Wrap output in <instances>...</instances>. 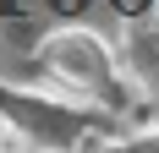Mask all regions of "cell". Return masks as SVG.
<instances>
[{
    "instance_id": "6da1fadb",
    "label": "cell",
    "mask_w": 159,
    "mask_h": 153,
    "mask_svg": "<svg viewBox=\"0 0 159 153\" xmlns=\"http://www.w3.org/2000/svg\"><path fill=\"white\" fill-rule=\"evenodd\" d=\"M39 60L55 76V88H66L71 104H104L115 76H121L115 49L99 33H88V28H55L44 38V49H39Z\"/></svg>"
},
{
    "instance_id": "7a4b0ae2",
    "label": "cell",
    "mask_w": 159,
    "mask_h": 153,
    "mask_svg": "<svg viewBox=\"0 0 159 153\" xmlns=\"http://www.w3.org/2000/svg\"><path fill=\"white\" fill-rule=\"evenodd\" d=\"M115 60H121V71H126L137 88H154V82H159V22H154V16H137V22L126 28Z\"/></svg>"
},
{
    "instance_id": "3957f363",
    "label": "cell",
    "mask_w": 159,
    "mask_h": 153,
    "mask_svg": "<svg viewBox=\"0 0 159 153\" xmlns=\"http://www.w3.org/2000/svg\"><path fill=\"white\" fill-rule=\"evenodd\" d=\"M0 153H39V142L28 137V131H16L11 120L0 126Z\"/></svg>"
},
{
    "instance_id": "277c9868",
    "label": "cell",
    "mask_w": 159,
    "mask_h": 153,
    "mask_svg": "<svg viewBox=\"0 0 159 153\" xmlns=\"http://www.w3.org/2000/svg\"><path fill=\"white\" fill-rule=\"evenodd\" d=\"M104 153H159V131H148V137H132V142H121V148H104Z\"/></svg>"
},
{
    "instance_id": "5b68a950",
    "label": "cell",
    "mask_w": 159,
    "mask_h": 153,
    "mask_svg": "<svg viewBox=\"0 0 159 153\" xmlns=\"http://www.w3.org/2000/svg\"><path fill=\"white\" fill-rule=\"evenodd\" d=\"M115 6H121V11H143L148 0H115Z\"/></svg>"
}]
</instances>
